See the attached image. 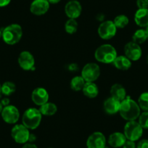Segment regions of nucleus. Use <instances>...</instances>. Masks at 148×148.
Listing matches in <instances>:
<instances>
[{
	"instance_id": "393cba45",
	"label": "nucleus",
	"mask_w": 148,
	"mask_h": 148,
	"mask_svg": "<svg viewBox=\"0 0 148 148\" xmlns=\"http://www.w3.org/2000/svg\"><path fill=\"white\" fill-rule=\"evenodd\" d=\"M16 91V86L13 82H6L1 86V94L6 97H9Z\"/></svg>"
},
{
	"instance_id": "2f4dec72",
	"label": "nucleus",
	"mask_w": 148,
	"mask_h": 148,
	"mask_svg": "<svg viewBox=\"0 0 148 148\" xmlns=\"http://www.w3.org/2000/svg\"><path fill=\"white\" fill-rule=\"evenodd\" d=\"M123 148H136V145L135 142L131 140H126L124 145L122 147Z\"/></svg>"
},
{
	"instance_id": "cd10ccee",
	"label": "nucleus",
	"mask_w": 148,
	"mask_h": 148,
	"mask_svg": "<svg viewBox=\"0 0 148 148\" xmlns=\"http://www.w3.org/2000/svg\"><path fill=\"white\" fill-rule=\"evenodd\" d=\"M137 103L141 110L143 111H148V92L141 94Z\"/></svg>"
},
{
	"instance_id": "0eeeda50",
	"label": "nucleus",
	"mask_w": 148,
	"mask_h": 148,
	"mask_svg": "<svg viewBox=\"0 0 148 148\" xmlns=\"http://www.w3.org/2000/svg\"><path fill=\"white\" fill-rule=\"evenodd\" d=\"M30 132L23 124H16L11 129V136L16 143L24 144L29 141Z\"/></svg>"
},
{
	"instance_id": "f257e3e1",
	"label": "nucleus",
	"mask_w": 148,
	"mask_h": 148,
	"mask_svg": "<svg viewBox=\"0 0 148 148\" xmlns=\"http://www.w3.org/2000/svg\"><path fill=\"white\" fill-rule=\"evenodd\" d=\"M121 116L127 121H136L141 113V109L136 101L126 97L125 99L121 102V107L119 110Z\"/></svg>"
},
{
	"instance_id": "a211bd4d",
	"label": "nucleus",
	"mask_w": 148,
	"mask_h": 148,
	"mask_svg": "<svg viewBox=\"0 0 148 148\" xmlns=\"http://www.w3.org/2000/svg\"><path fill=\"white\" fill-rule=\"evenodd\" d=\"M134 21L138 26L146 28L148 25V8L138 9L135 12Z\"/></svg>"
},
{
	"instance_id": "58836bf2",
	"label": "nucleus",
	"mask_w": 148,
	"mask_h": 148,
	"mask_svg": "<svg viewBox=\"0 0 148 148\" xmlns=\"http://www.w3.org/2000/svg\"><path fill=\"white\" fill-rule=\"evenodd\" d=\"M2 31L0 29V39L2 38Z\"/></svg>"
},
{
	"instance_id": "412c9836",
	"label": "nucleus",
	"mask_w": 148,
	"mask_h": 148,
	"mask_svg": "<svg viewBox=\"0 0 148 148\" xmlns=\"http://www.w3.org/2000/svg\"><path fill=\"white\" fill-rule=\"evenodd\" d=\"M113 64L118 70L121 71H127L132 67V61L125 55L117 56Z\"/></svg>"
},
{
	"instance_id": "2eb2a0df",
	"label": "nucleus",
	"mask_w": 148,
	"mask_h": 148,
	"mask_svg": "<svg viewBox=\"0 0 148 148\" xmlns=\"http://www.w3.org/2000/svg\"><path fill=\"white\" fill-rule=\"evenodd\" d=\"M31 99L35 105L42 106L49 101V94L43 87H37L31 93Z\"/></svg>"
},
{
	"instance_id": "6e6552de",
	"label": "nucleus",
	"mask_w": 148,
	"mask_h": 148,
	"mask_svg": "<svg viewBox=\"0 0 148 148\" xmlns=\"http://www.w3.org/2000/svg\"><path fill=\"white\" fill-rule=\"evenodd\" d=\"M117 29L113 21H106L101 23L98 27L97 32L101 39L104 40H109L116 36Z\"/></svg>"
},
{
	"instance_id": "ea45409f",
	"label": "nucleus",
	"mask_w": 148,
	"mask_h": 148,
	"mask_svg": "<svg viewBox=\"0 0 148 148\" xmlns=\"http://www.w3.org/2000/svg\"><path fill=\"white\" fill-rule=\"evenodd\" d=\"M1 86H2V85L0 84V94H1Z\"/></svg>"
},
{
	"instance_id": "473e14b6",
	"label": "nucleus",
	"mask_w": 148,
	"mask_h": 148,
	"mask_svg": "<svg viewBox=\"0 0 148 148\" xmlns=\"http://www.w3.org/2000/svg\"><path fill=\"white\" fill-rule=\"evenodd\" d=\"M11 0H0V8H5L10 3Z\"/></svg>"
},
{
	"instance_id": "72a5a7b5",
	"label": "nucleus",
	"mask_w": 148,
	"mask_h": 148,
	"mask_svg": "<svg viewBox=\"0 0 148 148\" xmlns=\"http://www.w3.org/2000/svg\"><path fill=\"white\" fill-rule=\"evenodd\" d=\"M22 148H38L36 145L34 143H31V142H29V143H25L24 144L23 146L22 147Z\"/></svg>"
},
{
	"instance_id": "b1692460",
	"label": "nucleus",
	"mask_w": 148,
	"mask_h": 148,
	"mask_svg": "<svg viewBox=\"0 0 148 148\" xmlns=\"http://www.w3.org/2000/svg\"><path fill=\"white\" fill-rule=\"evenodd\" d=\"M147 39V33L145 29H138L134 33L133 36H132V42H135V43L140 45V44H143L145 42Z\"/></svg>"
},
{
	"instance_id": "5701e85b",
	"label": "nucleus",
	"mask_w": 148,
	"mask_h": 148,
	"mask_svg": "<svg viewBox=\"0 0 148 148\" xmlns=\"http://www.w3.org/2000/svg\"><path fill=\"white\" fill-rule=\"evenodd\" d=\"M85 84H86V82L82 78V76H74L71 79L70 86H71V88L72 90L75 91V92H79V91H81L83 89Z\"/></svg>"
},
{
	"instance_id": "a19ab883",
	"label": "nucleus",
	"mask_w": 148,
	"mask_h": 148,
	"mask_svg": "<svg viewBox=\"0 0 148 148\" xmlns=\"http://www.w3.org/2000/svg\"><path fill=\"white\" fill-rule=\"evenodd\" d=\"M105 148H109V147H107V146H106V147H105Z\"/></svg>"
},
{
	"instance_id": "9d476101",
	"label": "nucleus",
	"mask_w": 148,
	"mask_h": 148,
	"mask_svg": "<svg viewBox=\"0 0 148 148\" xmlns=\"http://www.w3.org/2000/svg\"><path fill=\"white\" fill-rule=\"evenodd\" d=\"M125 56L127 57L131 61H137L142 55V48L139 45L134 42H128L123 48Z\"/></svg>"
},
{
	"instance_id": "f704fd0d",
	"label": "nucleus",
	"mask_w": 148,
	"mask_h": 148,
	"mask_svg": "<svg viewBox=\"0 0 148 148\" xmlns=\"http://www.w3.org/2000/svg\"><path fill=\"white\" fill-rule=\"evenodd\" d=\"M0 102L2 103V105H3V107H5V106H8V105H10V99L8 97H5L2 99V101H1Z\"/></svg>"
},
{
	"instance_id": "c9c22d12",
	"label": "nucleus",
	"mask_w": 148,
	"mask_h": 148,
	"mask_svg": "<svg viewBox=\"0 0 148 148\" xmlns=\"http://www.w3.org/2000/svg\"><path fill=\"white\" fill-rule=\"evenodd\" d=\"M49 4H52V5H55V4H58L60 2L61 0H47Z\"/></svg>"
},
{
	"instance_id": "f03ea898",
	"label": "nucleus",
	"mask_w": 148,
	"mask_h": 148,
	"mask_svg": "<svg viewBox=\"0 0 148 148\" xmlns=\"http://www.w3.org/2000/svg\"><path fill=\"white\" fill-rule=\"evenodd\" d=\"M117 56L116 48L109 44L100 45L97 48L95 52L96 60L104 64L113 63Z\"/></svg>"
},
{
	"instance_id": "79ce46f5",
	"label": "nucleus",
	"mask_w": 148,
	"mask_h": 148,
	"mask_svg": "<svg viewBox=\"0 0 148 148\" xmlns=\"http://www.w3.org/2000/svg\"><path fill=\"white\" fill-rule=\"evenodd\" d=\"M49 148H52V147H49Z\"/></svg>"
},
{
	"instance_id": "9b49d317",
	"label": "nucleus",
	"mask_w": 148,
	"mask_h": 148,
	"mask_svg": "<svg viewBox=\"0 0 148 148\" xmlns=\"http://www.w3.org/2000/svg\"><path fill=\"white\" fill-rule=\"evenodd\" d=\"M106 147V138L100 132H95L89 136L86 140L87 148H105Z\"/></svg>"
},
{
	"instance_id": "aec40b11",
	"label": "nucleus",
	"mask_w": 148,
	"mask_h": 148,
	"mask_svg": "<svg viewBox=\"0 0 148 148\" xmlns=\"http://www.w3.org/2000/svg\"><path fill=\"white\" fill-rule=\"evenodd\" d=\"M83 94L90 99H93L97 97L99 94V88L95 82H86L83 89Z\"/></svg>"
},
{
	"instance_id": "ddd939ff",
	"label": "nucleus",
	"mask_w": 148,
	"mask_h": 148,
	"mask_svg": "<svg viewBox=\"0 0 148 148\" xmlns=\"http://www.w3.org/2000/svg\"><path fill=\"white\" fill-rule=\"evenodd\" d=\"M82 7L80 2L77 0H71L67 2L65 6V12L68 18L76 19L81 15Z\"/></svg>"
},
{
	"instance_id": "20e7f679",
	"label": "nucleus",
	"mask_w": 148,
	"mask_h": 148,
	"mask_svg": "<svg viewBox=\"0 0 148 148\" xmlns=\"http://www.w3.org/2000/svg\"><path fill=\"white\" fill-rule=\"evenodd\" d=\"M42 119V115L39 109L30 108L23 114L22 123L29 130H34L40 126Z\"/></svg>"
},
{
	"instance_id": "bb28decb",
	"label": "nucleus",
	"mask_w": 148,
	"mask_h": 148,
	"mask_svg": "<svg viewBox=\"0 0 148 148\" xmlns=\"http://www.w3.org/2000/svg\"><path fill=\"white\" fill-rule=\"evenodd\" d=\"M65 30L68 34H75L78 30V23L76 20L69 18L65 24Z\"/></svg>"
},
{
	"instance_id": "1a4fd4ad",
	"label": "nucleus",
	"mask_w": 148,
	"mask_h": 148,
	"mask_svg": "<svg viewBox=\"0 0 148 148\" xmlns=\"http://www.w3.org/2000/svg\"><path fill=\"white\" fill-rule=\"evenodd\" d=\"M1 116L5 123L8 124H15L20 119V112L16 107L9 105L4 107Z\"/></svg>"
},
{
	"instance_id": "7ed1b4c3",
	"label": "nucleus",
	"mask_w": 148,
	"mask_h": 148,
	"mask_svg": "<svg viewBox=\"0 0 148 148\" xmlns=\"http://www.w3.org/2000/svg\"><path fill=\"white\" fill-rule=\"evenodd\" d=\"M2 31V38L7 45H16L22 39L23 29L19 24H10L3 28Z\"/></svg>"
},
{
	"instance_id": "dca6fc26",
	"label": "nucleus",
	"mask_w": 148,
	"mask_h": 148,
	"mask_svg": "<svg viewBox=\"0 0 148 148\" xmlns=\"http://www.w3.org/2000/svg\"><path fill=\"white\" fill-rule=\"evenodd\" d=\"M121 107V102L115 98L108 97L103 103V108L105 113L108 115H114L119 113Z\"/></svg>"
},
{
	"instance_id": "4468645a",
	"label": "nucleus",
	"mask_w": 148,
	"mask_h": 148,
	"mask_svg": "<svg viewBox=\"0 0 148 148\" xmlns=\"http://www.w3.org/2000/svg\"><path fill=\"white\" fill-rule=\"evenodd\" d=\"M49 5L47 0H34L30 5V11L33 15L40 16L48 12Z\"/></svg>"
},
{
	"instance_id": "f3484780",
	"label": "nucleus",
	"mask_w": 148,
	"mask_h": 148,
	"mask_svg": "<svg viewBox=\"0 0 148 148\" xmlns=\"http://www.w3.org/2000/svg\"><path fill=\"white\" fill-rule=\"evenodd\" d=\"M127 140L124 134L121 132H113L108 138V142L110 147L113 148L122 147L126 141Z\"/></svg>"
},
{
	"instance_id": "a878e982",
	"label": "nucleus",
	"mask_w": 148,
	"mask_h": 148,
	"mask_svg": "<svg viewBox=\"0 0 148 148\" xmlns=\"http://www.w3.org/2000/svg\"><path fill=\"white\" fill-rule=\"evenodd\" d=\"M113 23L117 28H124L129 24V19L126 15H119L114 18Z\"/></svg>"
},
{
	"instance_id": "c756f323",
	"label": "nucleus",
	"mask_w": 148,
	"mask_h": 148,
	"mask_svg": "<svg viewBox=\"0 0 148 148\" xmlns=\"http://www.w3.org/2000/svg\"><path fill=\"white\" fill-rule=\"evenodd\" d=\"M136 6L138 9L148 8V0H136Z\"/></svg>"
},
{
	"instance_id": "f8f14e48",
	"label": "nucleus",
	"mask_w": 148,
	"mask_h": 148,
	"mask_svg": "<svg viewBox=\"0 0 148 148\" xmlns=\"http://www.w3.org/2000/svg\"><path fill=\"white\" fill-rule=\"evenodd\" d=\"M18 62L20 67L24 71H31L35 65L34 55L28 51H23L20 53Z\"/></svg>"
},
{
	"instance_id": "c85d7f7f",
	"label": "nucleus",
	"mask_w": 148,
	"mask_h": 148,
	"mask_svg": "<svg viewBox=\"0 0 148 148\" xmlns=\"http://www.w3.org/2000/svg\"><path fill=\"white\" fill-rule=\"evenodd\" d=\"M138 123L143 129H148V111H144L138 118Z\"/></svg>"
},
{
	"instance_id": "423d86ee",
	"label": "nucleus",
	"mask_w": 148,
	"mask_h": 148,
	"mask_svg": "<svg viewBox=\"0 0 148 148\" xmlns=\"http://www.w3.org/2000/svg\"><path fill=\"white\" fill-rule=\"evenodd\" d=\"M100 76V68L95 62H89L82 70V76L86 82H95Z\"/></svg>"
},
{
	"instance_id": "4c0bfd02",
	"label": "nucleus",
	"mask_w": 148,
	"mask_h": 148,
	"mask_svg": "<svg viewBox=\"0 0 148 148\" xmlns=\"http://www.w3.org/2000/svg\"><path fill=\"white\" fill-rule=\"evenodd\" d=\"M145 31H146L147 36V39H148V25L146 27V28H145Z\"/></svg>"
},
{
	"instance_id": "39448f33",
	"label": "nucleus",
	"mask_w": 148,
	"mask_h": 148,
	"mask_svg": "<svg viewBox=\"0 0 148 148\" xmlns=\"http://www.w3.org/2000/svg\"><path fill=\"white\" fill-rule=\"evenodd\" d=\"M123 134L126 136V139L131 141L139 140L143 134V129L139 125L138 121H127L124 126Z\"/></svg>"
},
{
	"instance_id": "7c9ffc66",
	"label": "nucleus",
	"mask_w": 148,
	"mask_h": 148,
	"mask_svg": "<svg viewBox=\"0 0 148 148\" xmlns=\"http://www.w3.org/2000/svg\"><path fill=\"white\" fill-rule=\"evenodd\" d=\"M136 148H148V139H143L136 145Z\"/></svg>"
},
{
	"instance_id": "e433bc0d",
	"label": "nucleus",
	"mask_w": 148,
	"mask_h": 148,
	"mask_svg": "<svg viewBox=\"0 0 148 148\" xmlns=\"http://www.w3.org/2000/svg\"><path fill=\"white\" fill-rule=\"evenodd\" d=\"M3 105H2V103H1V102H0V114H1V113H2V110H3Z\"/></svg>"
},
{
	"instance_id": "4be33fe9",
	"label": "nucleus",
	"mask_w": 148,
	"mask_h": 148,
	"mask_svg": "<svg viewBox=\"0 0 148 148\" xmlns=\"http://www.w3.org/2000/svg\"><path fill=\"white\" fill-rule=\"evenodd\" d=\"M39 110L42 116H52L57 113L58 107L53 102H47V103L44 104L42 106H40V108Z\"/></svg>"
},
{
	"instance_id": "6ab92c4d",
	"label": "nucleus",
	"mask_w": 148,
	"mask_h": 148,
	"mask_svg": "<svg viewBox=\"0 0 148 148\" xmlns=\"http://www.w3.org/2000/svg\"><path fill=\"white\" fill-rule=\"evenodd\" d=\"M110 95L112 97L122 102L126 98V89L120 84H115L110 88Z\"/></svg>"
}]
</instances>
